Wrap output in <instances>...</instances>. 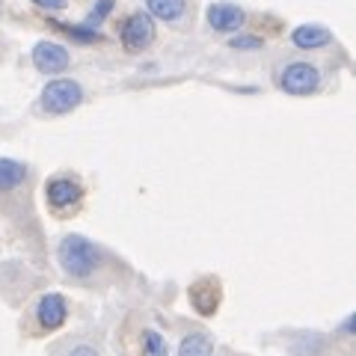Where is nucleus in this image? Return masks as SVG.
Masks as SVG:
<instances>
[{
	"label": "nucleus",
	"mask_w": 356,
	"mask_h": 356,
	"mask_svg": "<svg viewBox=\"0 0 356 356\" xmlns=\"http://www.w3.org/2000/svg\"><path fill=\"white\" fill-rule=\"evenodd\" d=\"M332 42V33L321 24H300L291 30V44L297 51H321Z\"/></svg>",
	"instance_id": "nucleus-9"
},
{
	"label": "nucleus",
	"mask_w": 356,
	"mask_h": 356,
	"mask_svg": "<svg viewBox=\"0 0 356 356\" xmlns=\"http://www.w3.org/2000/svg\"><path fill=\"white\" fill-rule=\"evenodd\" d=\"M65 356H102V350H98L95 344H89V341H81V344H72Z\"/></svg>",
	"instance_id": "nucleus-18"
},
{
	"label": "nucleus",
	"mask_w": 356,
	"mask_h": 356,
	"mask_svg": "<svg viewBox=\"0 0 356 356\" xmlns=\"http://www.w3.org/2000/svg\"><path fill=\"white\" fill-rule=\"evenodd\" d=\"M205 24L214 33H241V27L247 24V13L238 3H229V0H217L205 9Z\"/></svg>",
	"instance_id": "nucleus-8"
},
{
	"label": "nucleus",
	"mask_w": 356,
	"mask_h": 356,
	"mask_svg": "<svg viewBox=\"0 0 356 356\" xmlns=\"http://www.w3.org/2000/svg\"><path fill=\"white\" fill-rule=\"evenodd\" d=\"M217 282L214 280H202V282H196L191 288V303L193 309L199 312V315H211V312H217Z\"/></svg>",
	"instance_id": "nucleus-12"
},
{
	"label": "nucleus",
	"mask_w": 356,
	"mask_h": 356,
	"mask_svg": "<svg viewBox=\"0 0 356 356\" xmlns=\"http://www.w3.org/2000/svg\"><path fill=\"white\" fill-rule=\"evenodd\" d=\"M57 261H60L63 273L69 276V280L89 282L92 276L102 273L107 255L95 241H89L83 235H77V232H72V235H63L60 243H57Z\"/></svg>",
	"instance_id": "nucleus-1"
},
{
	"label": "nucleus",
	"mask_w": 356,
	"mask_h": 356,
	"mask_svg": "<svg viewBox=\"0 0 356 356\" xmlns=\"http://www.w3.org/2000/svg\"><path fill=\"white\" fill-rule=\"evenodd\" d=\"M83 104V86L72 77H51L39 95L42 116H69Z\"/></svg>",
	"instance_id": "nucleus-2"
},
{
	"label": "nucleus",
	"mask_w": 356,
	"mask_h": 356,
	"mask_svg": "<svg viewBox=\"0 0 356 356\" xmlns=\"http://www.w3.org/2000/svg\"><path fill=\"white\" fill-rule=\"evenodd\" d=\"M57 27L72 42H81V44H98V42H104V33H98V30L86 27V24H60V21H57Z\"/></svg>",
	"instance_id": "nucleus-14"
},
{
	"label": "nucleus",
	"mask_w": 356,
	"mask_h": 356,
	"mask_svg": "<svg viewBox=\"0 0 356 356\" xmlns=\"http://www.w3.org/2000/svg\"><path fill=\"white\" fill-rule=\"evenodd\" d=\"M154 39H158V24L149 13H131L119 27V42L128 54H143L149 51Z\"/></svg>",
	"instance_id": "nucleus-4"
},
{
	"label": "nucleus",
	"mask_w": 356,
	"mask_h": 356,
	"mask_svg": "<svg viewBox=\"0 0 356 356\" xmlns=\"http://www.w3.org/2000/svg\"><path fill=\"white\" fill-rule=\"evenodd\" d=\"M211 350H214V339L205 330L187 332L181 344H178V356H211Z\"/></svg>",
	"instance_id": "nucleus-13"
},
{
	"label": "nucleus",
	"mask_w": 356,
	"mask_h": 356,
	"mask_svg": "<svg viewBox=\"0 0 356 356\" xmlns=\"http://www.w3.org/2000/svg\"><path fill=\"white\" fill-rule=\"evenodd\" d=\"M30 60H33V65H36L42 74H48V77H63L65 72H69V65H72V54L65 51L60 42L42 39V42L33 44Z\"/></svg>",
	"instance_id": "nucleus-6"
},
{
	"label": "nucleus",
	"mask_w": 356,
	"mask_h": 356,
	"mask_svg": "<svg viewBox=\"0 0 356 356\" xmlns=\"http://www.w3.org/2000/svg\"><path fill=\"white\" fill-rule=\"evenodd\" d=\"M44 202L51 211H72L83 202V181L72 172L51 175L44 181Z\"/></svg>",
	"instance_id": "nucleus-5"
},
{
	"label": "nucleus",
	"mask_w": 356,
	"mask_h": 356,
	"mask_svg": "<svg viewBox=\"0 0 356 356\" xmlns=\"http://www.w3.org/2000/svg\"><path fill=\"white\" fill-rule=\"evenodd\" d=\"M113 9H116V0H95L92 9H89L86 18H83V24L92 27V30H98L110 15H113Z\"/></svg>",
	"instance_id": "nucleus-15"
},
{
	"label": "nucleus",
	"mask_w": 356,
	"mask_h": 356,
	"mask_svg": "<svg viewBox=\"0 0 356 356\" xmlns=\"http://www.w3.org/2000/svg\"><path fill=\"white\" fill-rule=\"evenodd\" d=\"M0 13H3V3H0Z\"/></svg>",
	"instance_id": "nucleus-20"
},
{
	"label": "nucleus",
	"mask_w": 356,
	"mask_h": 356,
	"mask_svg": "<svg viewBox=\"0 0 356 356\" xmlns=\"http://www.w3.org/2000/svg\"><path fill=\"white\" fill-rule=\"evenodd\" d=\"M143 356H170V344L158 330H143Z\"/></svg>",
	"instance_id": "nucleus-16"
},
{
	"label": "nucleus",
	"mask_w": 356,
	"mask_h": 356,
	"mask_svg": "<svg viewBox=\"0 0 356 356\" xmlns=\"http://www.w3.org/2000/svg\"><path fill=\"white\" fill-rule=\"evenodd\" d=\"M30 178V166L24 161L15 158H0V193H13L18 191Z\"/></svg>",
	"instance_id": "nucleus-10"
},
{
	"label": "nucleus",
	"mask_w": 356,
	"mask_h": 356,
	"mask_svg": "<svg viewBox=\"0 0 356 356\" xmlns=\"http://www.w3.org/2000/svg\"><path fill=\"white\" fill-rule=\"evenodd\" d=\"M226 44H229L232 51H261L264 48V39L255 36V33H232Z\"/></svg>",
	"instance_id": "nucleus-17"
},
{
	"label": "nucleus",
	"mask_w": 356,
	"mask_h": 356,
	"mask_svg": "<svg viewBox=\"0 0 356 356\" xmlns=\"http://www.w3.org/2000/svg\"><path fill=\"white\" fill-rule=\"evenodd\" d=\"M36 324L44 332H57L60 327H65L69 321V300H65L60 291H48L36 300Z\"/></svg>",
	"instance_id": "nucleus-7"
},
{
	"label": "nucleus",
	"mask_w": 356,
	"mask_h": 356,
	"mask_svg": "<svg viewBox=\"0 0 356 356\" xmlns=\"http://www.w3.org/2000/svg\"><path fill=\"white\" fill-rule=\"evenodd\" d=\"M321 81H324L321 69L309 60H291L276 72V86H280L285 95H297V98L315 95L321 89Z\"/></svg>",
	"instance_id": "nucleus-3"
},
{
	"label": "nucleus",
	"mask_w": 356,
	"mask_h": 356,
	"mask_svg": "<svg viewBox=\"0 0 356 356\" xmlns=\"http://www.w3.org/2000/svg\"><path fill=\"white\" fill-rule=\"evenodd\" d=\"M30 3L44 9V13H63V9L69 6V0H30Z\"/></svg>",
	"instance_id": "nucleus-19"
},
{
	"label": "nucleus",
	"mask_w": 356,
	"mask_h": 356,
	"mask_svg": "<svg viewBox=\"0 0 356 356\" xmlns=\"http://www.w3.org/2000/svg\"><path fill=\"white\" fill-rule=\"evenodd\" d=\"M146 6L154 21H166V24H178L187 15V0H146Z\"/></svg>",
	"instance_id": "nucleus-11"
}]
</instances>
